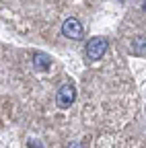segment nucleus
Here are the masks:
<instances>
[{
  "instance_id": "2",
  "label": "nucleus",
  "mask_w": 146,
  "mask_h": 148,
  "mask_svg": "<svg viewBox=\"0 0 146 148\" xmlns=\"http://www.w3.org/2000/svg\"><path fill=\"white\" fill-rule=\"evenodd\" d=\"M74 99H76V88H74V84H70V82H66V84H62V86L58 88V95H56V101H58V105H60L62 109L70 107L72 103H74Z\"/></svg>"
},
{
  "instance_id": "6",
  "label": "nucleus",
  "mask_w": 146,
  "mask_h": 148,
  "mask_svg": "<svg viewBox=\"0 0 146 148\" xmlns=\"http://www.w3.org/2000/svg\"><path fill=\"white\" fill-rule=\"evenodd\" d=\"M29 146H43V144H41L39 140H37V142H35V140H29Z\"/></svg>"
},
{
  "instance_id": "5",
  "label": "nucleus",
  "mask_w": 146,
  "mask_h": 148,
  "mask_svg": "<svg viewBox=\"0 0 146 148\" xmlns=\"http://www.w3.org/2000/svg\"><path fill=\"white\" fill-rule=\"evenodd\" d=\"M132 51L134 53H140V56H144L146 53V37H136V39L132 41Z\"/></svg>"
},
{
  "instance_id": "4",
  "label": "nucleus",
  "mask_w": 146,
  "mask_h": 148,
  "mask_svg": "<svg viewBox=\"0 0 146 148\" xmlns=\"http://www.w3.org/2000/svg\"><path fill=\"white\" fill-rule=\"evenodd\" d=\"M33 66H35V70H37V72H45V70H49V66H51V58H49L47 53H35Z\"/></svg>"
},
{
  "instance_id": "1",
  "label": "nucleus",
  "mask_w": 146,
  "mask_h": 148,
  "mask_svg": "<svg viewBox=\"0 0 146 148\" xmlns=\"http://www.w3.org/2000/svg\"><path fill=\"white\" fill-rule=\"evenodd\" d=\"M107 39L105 37H90L86 41V58L90 62H97L99 58H103V53L107 51Z\"/></svg>"
},
{
  "instance_id": "3",
  "label": "nucleus",
  "mask_w": 146,
  "mask_h": 148,
  "mask_svg": "<svg viewBox=\"0 0 146 148\" xmlns=\"http://www.w3.org/2000/svg\"><path fill=\"white\" fill-rule=\"evenodd\" d=\"M62 33H64V37H68V39H82L84 29H82L78 18L70 16V18H66L64 25H62Z\"/></svg>"
},
{
  "instance_id": "7",
  "label": "nucleus",
  "mask_w": 146,
  "mask_h": 148,
  "mask_svg": "<svg viewBox=\"0 0 146 148\" xmlns=\"http://www.w3.org/2000/svg\"><path fill=\"white\" fill-rule=\"evenodd\" d=\"M142 10L146 12V0H144V2H142Z\"/></svg>"
}]
</instances>
